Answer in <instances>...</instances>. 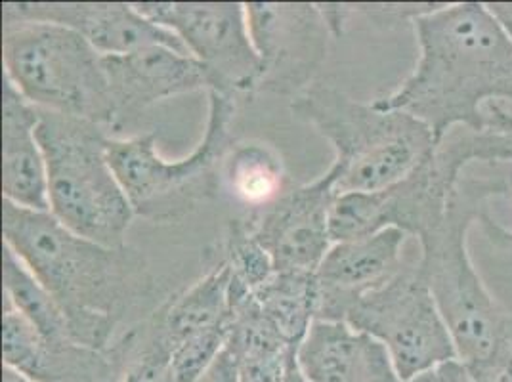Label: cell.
Listing matches in <instances>:
<instances>
[{"label":"cell","mask_w":512,"mask_h":382,"mask_svg":"<svg viewBox=\"0 0 512 382\" xmlns=\"http://www.w3.org/2000/svg\"><path fill=\"white\" fill-rule=\"evenodd\" d=\"M2 245L56 298L73 342L98 352L111 350L117 325L153 289L140 251L73 234L52 213L2 201Z\"/></svg>","instance_id":"2"},{"label":"cell","mask_w":512,"mask_h":382,"mask_svg":"<svg viewBox=\"0 0 512 382\" xmlns=\"http://www.w3.org/2000/svg\"><path fill=\"white\" fill-rule=\"evenodd\" d=\"M449 148L457 161L467 169L470 163H499L511 161L512 163V136L501 130L486 127L484 130H453L446 138ZM486 235L491 243L499 247H512V232L499 226L490 214L480 220Z\"/></svg>","instance_id":"21"},{"label":"cell","mask_w":512,"mask_h":382,"mask_svg":"<svg viewBox=\"0 0 512 382\" xmlns=\"http://www.w3.org/2000/svg\"><path fill=\"white\" fill-rule=\"evenodd\" d=\"M409 382H436V375H434V369H430L427 373H423V375H419L417 379H413V381Z\"/></svg>","instance_id":"29"},{"label":"cell","mask_w":512,"mask_h":382,"mask_svg":"<svg viewBox=\"0 0 512 382\" xmlns=\"http://www.w3.org/2000/svg\"><path fill=\"white\" fill-rule=\"evenodd\" d=\"M218 262L228 266L232 283L249 293L258 291L276 272L272 258L256 241L247 220H230Z\"/></svg>","instance_id":"22"},{"label":"cell","mask_w":512,"mask_h":382,"mask_svg":"<svg viewBox=\"0 0 512 382\" xmlns=\"http://www.w3.org/2000/svg\"><path fill=\"white\" fill-rule=\"evenodd\" d=\"M220 188L251 214L258 213L289 190L285 163L270 144L258 140L232 144L220 167Z\"/></svg>","instance_id":"18"},{"label":"cell","mask_w":512,"mask_h":382,"mask_svg":"<svg viewBox=\"0 0 512 382\" xmlns=\"http://www.w3.org/2000/svg\"><path fill=\"white\" fill-rule=\"evenodd\" d=\"M245 10L262 67L256 92L299 98L318 83L335 37L321 4L249 2Z\"/></svg>","instance_id":"10"},{"label":"cell","mask_w":512,"mask_h":382,"mask_svg":"<svg viewBox=\"0 0 512 382\" xmlns=\"http://www.w3.org/2000/svg\"><path fill=\"white\" fill-rule=\"evenodd\" d=\"M488 8H490L491 14L503 25V29L507 31V35L511 37L512 41V2H490Z\"/></svg>","instance_id":"27"},{"label":"cell","mask_w":512,"mask_h":382,"mask_svg":"<svg viewBox=\"0 0 512 382\" xmlns=\"http://www.w3.org/2000/svg\"><path fill=\"white\" fill-rule=\"evenodd\" d=\"M507 178H461L444 220L417 239L419 266L448 325L457 360L476 382H512V312L472 264L469 232L490 201L511 195Z\"/></svg>","instance_id":"3"},{"label":"cell","mask_w":512,"mask_h":382,"mask_svg":"<svg viewBox=\"0 0 512 382\" xmlns=\"http://www.w3.org/2000/svg\"><path fill=\"white\" fill-rule=\"evenodd\" d=\"M2 79L31 106L117 130L104 56L46 22H2Z\"/></svg>","instance_id":"6"},{"label":"cell","mask_w":512,"mask_h":382,"mask_svg":"<svg viewBox=\"0 0 512 382\" xmlns=\"http://www.w3.org/2000/svg\"><path fill=\"white\" fill-rule=\"evenodd\" d=\"M285 382H308L304 377H302L299 365H297V352H295V354L291 356V360H289V367H287V377H285Z\"/></svg>","instance_id":"28"},{"label":"cell","mask_w":512,"mask_h":382,"mask_svg":"<svg viewBox=\"0 0 512 382\" xmlns=\"http://www.w3.org/2000/svg\"><path fill=\"white\" fill-rule=\"evenodd\" d=\"M337 172L325 170L312 184L289 188L276 203L247 218L276 272L316 274L333 247L329 216L337 199Z\"/></svg>","instance_id":"11"},{"label":"cell","mask_w":512,"mask_h":382,"mask_svg":"<svg viewBox=\"0 0 512 382\" xmlns=\"http://www.w3.org/2000/svg\"><path fill=\"white\" fill-rule=\"evenodd\" d=\"M230 319V270L224 262L195 281L188 291L171 298L144 325L161 346L172 350L209 329L228 327Z\"/></svg>","instance_id":"17"},{"label":"cell","mask_w":512,"mask_h":382,"mask_svg":"<svg viewBox=\"0 0 512 382\" xmlns=\"http://www.w3.org/2000/svg\"><path fill=\"white\" fill-rule=\"evenodd\" d=\"M344 323L381 342L404 382L457 360L448 325L421 272L419 255L406 258L396 276L360 298Z\"/></svg>","instance_id":"8"},{"label":"cell","mask_w":512,"mask_h":382,"mask_svg":"<svg viewBox=\"0 0 512 382\" xmlns=\"http://www.w3.org/2000/svg\"><path fill=\"white\" fill-rule=\"evenodd\" d=\"M144 14L186 46L207 73L209 92L253 94L260 58L241 2H134Z\"/></svg>","instance_id":"9"},{"label":"cell","mask_w":512,"mask_h":382,"mask_svg":"<svg viewBox=\"0 0 512 382\" xmlns=\"http://www.w3.org/2000/svg\"><path fill=\"white\" fill-rule=\"evenodd\" d=\"M262 312L278 327L291 350H299L318 319V279L306 272H274L253 293Z\"/></svg>","instance_id":"19"},{"label":"cell","mask_w":512,"mask_h":382,"mask_svg":"<svg viewBox=\"0 0 512 382\" xmlns=\"http://www.w3.org/2000/svg\"><path fill=\"white\" fill-rule=\"evenodd\" d=\"M293 354L295 352L237 361L239 382H285Z\"/></svg>","instance_id":"24"},{"label":"cell","mask_w":512,"mask_h":382,"mask_svg":"<svg viewBox=\"0 0 512 382\" xmlns=\"http://www.w3.org/2000/svg\"><path fill=\"white\" fill-rule=\"evenodd\" d=\"M193 382H239V367L232 352L224 348L211 367Z\"/></svg>","instance_id":"25"},{"label":"cell","mask_w":512,"mask_h":382,"mask_svg":"<svg viewBox=\"0 0 512 382\" xmlns=\"http://www.w3.org/2000/svg\"><path fill=\"white\" fill-rule=\"evenodd\" d=\"M419 58L394 92L373 100L425 123L438 146L457 128L484 130L490 104H512V41L486 2L434 4L413 20Z\"/></svg>","instance_id":"1"},{"label":"cell","mask_w":512,"mask_h":382,"mask_svg":"<svg viewBox=\"0 0 512 382\" xmlns=\"http://www.w3.org/2000/svg\"><path fill=\"white\" fill-rule=\"evenodd\" d=\"M39 140L52 216L73 234L106 247H125L136 214L109 163L106 128L41 111Z\"/></svg>","instance_id":"5"},{"label":"cell","mask_w":512,"mask_h":382,"mask_svg":"<svg viewBox=\"0 0 512 382\" xmlns=\"http://www.w3.org/2000/svg\"><path fill=\"white\" fill-rule=\"evenodd\" d=\"M2 293V304L22 314L44 340L54 344L73 342L64 310L56 298L6 245H2Z\"/></svg>","instance_id":"20"},{"label":"cell","mask_w":512,"mask_h":382,"mask_svg":"<svg viewBox=\"0 0 512 382\" xmlns=\"http://www.w3.org/2000/svg\"><path fill=\"white\" fill-rule=\"evenodd\" d=\"M409 237L404 230L386 228L362 239L333 243L316 272L318 319L344 321L360 298L396 276L406 262Z\"/></svg>","instance_id":"13"},{"label":"cell","mask_w":512,"mask_h":382,"mask_svg":"<svg viewBox=\"0 0 512 382\" xmlns=\"http://www.w3.org/2000/svg\"><path fill=\"white\" fill-rule=\"evenodd\" d=\"M291 111L335 151L337 195L390 190L438 148L432 130L409 113L363 104L329 83L318 81L304 90Z\"/></svg>","instance_id":"4"},{"label":"cell","mask_w":512,"mask_h":382,"mask_svg":"<svg viewBox=\"0 0 512 382\" xmlns=\"http://www.w3.org/2000/svg\"><path fill=\"white\" fill-rule=\"evenodd\" d=\"M104 67L117 130L161 100L197 90L209 92V79L201 64L169 46L104 56Z\"/></svg>","instance_id":"14"},{"label":"cell","mask_w":512,"mask_h":382,"mask_svg":"<svg viewBox=\"0 0 512 382\" xmlns=\"http://www.w3.org/2000/svg\"><path fill=\"white\" fill-rule=\"evenodd\" d=\"M2 22L62 25L79 33L102 56H123L148 46H169L188 54L174 33L127 2H4Z\"/></svg>","instance_id":"12"},{"label":"cell","mask_w":512,"mask_h":382,"mask_svg":"<svg viewBox=\"0 0 512 382\" xmlns=\"http://www.w3.org/2000/svg\"><path fill=\"white\" fill-rule=\"evenodd\" d=\"M235 98L209 92V117L201 142L184 159L167 161L153 132L109 136L107 157L136 216L169 224L193 213L220 188V167L232 148Z\"/></svg>","instance_id":"7"},{"label":"cell","mask_w":512,"mask_h":382,"mask_svg":"<svg viewBox=\"0 0 512 382\" xmlns=\"http://www.w3.org/2000/svg\"><path fill=\"white\" fill-rule=\"evenodd\" d=\"M226 340L228 327H218L180 342L171 354L176 381H197L226 348Z\"/></svg>","instance_id":"23"},{"label":"cell","mask_w":512,"mask_h":382,"mask_svg":"<svg viewBox=\"0 0 512 382\" xmlns=\"http://www.w3.org/2000/svg\"><path fill=\"white\" fill-rule=\"evenodd\" d=\"M308 382H404L381 342L344 321L316 319L297 350Z\"/></svg>","instance_id":"15"},{"label":"cell","mask_w":512,"mask_h":382,"mask_svg":"<svg viewBox=\"0 0 512 382\" xmlns=\"http://www.w3.org/2000/svg\"><path fill=\"white\" fill-rule=\"evenodd\" d=\"M2 201L50 213L41 111L2 79Z\"/></svg>","instance_id":"16"},{"label":"cell","mask_w":512,"mask_h":382,"mask_svg":"<svg viewBox=\"0 0 512 382\" xmlns=\"http://www.w3.org/2000/svg\"><path fill=\"white\" fill-rule=\"evenodd\" d=\"M486 113H488L486 127L501 130V132L511 134L512 136V115L505 107L501 106V104H490V106L486 107Z\"/></svg>","instance_id":"26"}]
</instances>
